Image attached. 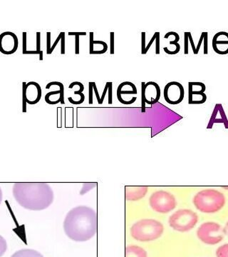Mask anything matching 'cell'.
<instances>
[{
    "label": "cell",
    "instance_id": "6da1fadb",
    "mask_svg": "<svg viewBox=\"0 0 228 257\" xmlns=\"http://www.w3.org/2000/svg\"><path fill=\"white\" fill-rule=\"evenodd\" d=\"M64 230L69 239L74 241H89L98 231L97 213L87 206L73 208L66 216Z\"/></svg>",
    "mask_w": 228,
    "mask_h": 257
},
{
    "label": "cell",
    "instance_id": "7a4b0ae2",
    "mask_svg": "<svg viewBox=\"0 0 228 257\" xmlns=\"http://www.w3.org/2000/svg\"><path fill=\"white\" fill-rule=\"evenodd\" d=\"M13 195L21 207L32 211L47 209L54 202V192L47 183H15Z\"/></svg>",
    "mask_w": 228,
    "mask_h": 257
},
{
    "label": "cell",
    "instance_id": "3957f363",
    "mask_svg": "<svg viewBox=\"0 0 228 257\" xmlns=\"http://www.w3.org/2000/svg\"><path fill=\"white\" fill-rule=\"evenodd\" d=\"M164 227L160 221L145 219L136 221L131 226V235L138 241H151L158 239L163 234Z\"/></svg>",
    "mask_w": 228,
    "mask_h": 257
},
{
    "label": "cell",
    "instance_id": "277c9868",
    "mask_svg": "<svg viewBox=\"0 0 228 257\" xmlns=\"http://www.w3.org/2000/svg\"><path fill=\"white\" fill-rule=\"evenodd\" d=\"M224 194L214 189H205L197 193L193 198L195 208L203 213H215L225 204Z\"/></svg>",
    "mask_w": 228,
    "mask_h": 257
},
{
    "label": "cell",
    "instance_id": "5b68a950",
    "mask_svg": "<svg viewBox=\"0 0 228 257\" xmlns=\"http://www.w3.org/2000/svg\"><path fill=\"white\" fill-rule=\"evenodd\" d=\"M198 221L196 213L190 209H179L169 218L170 227L180 232H186L193 229Z\"/></svg>",
    "mask_w": 228,
    "mask_h": 257
},
{
    "label": "cell",
    "instance_id": "8992f818",
    "mask_svg": "<svg viewBox=\"0 0 228 257\" xmlns=\"http://www.w3.org/2000/svg\"><path fill=\"white\" fill-rule=\"evenodd\" d=\"M149 204L153 210L161 214L173 211L177 205L173 194L163 190L153 193L149 199Z\"/></svg>",
    "mask_w": 228,
    "mask_h": 257
},
{
    "label": "cell",
    "instance_id": "52a82bcc",
    "mask_svg": "<svg viewBox=\"0 0 228 257\" xmlns=\"http://www.w3.org/2000/svg\"><path fill=\"white\" fill-rule=\"evenodd\" d=\"M224 229L215 222H205L197 231L198 239L207 244L214 245L220 242L224 237Z\"/></svg>",
    "mask_w": 228,
    "mask_h": 257
},
{
    "label": "cell",
    "instance_id": "ba28073f",
    "mask_svg": "<svg viewBox=\"0 0 228 257\" xmlns=\"http://www.w3.org/2000/svg\"><path fill=\"white\" fill-rule=\"evenodd\" d=\"M160 88L157 83H142V112L146 111V104H154L159 101Z\"/></svg>",
    "mask_w": 228,
    "mask_h": 257
},
{
    "label": "cell",
    "instance_id": "9c48e42d",
    "mask_svg": "<svg viewBox=\"0 0 228 257\" xmlns=\"http://www.w3.org/2000/svg\"><path fill=\"white\" fill-rule=\"evenodd\" d=\"M163 95L167 103L175 105V104H180L183 100L185 89L180 83L169 82L165 85Z\"/></svg>",
    "mask_w": 228,
    "mask_h": 257
},
{
    "label": "cell",
    "instance_id": "30bf717a",
    "mask_svg": "<svg viewBox=\"0 0 228 257\" xmlns=\"http://www.w3.org/2000/svg\"><path fill=\"white\" fill-rule=\"evenodd\" d=\"M18 37L12 32H5L0 35V52L10 55L15 53L18 50Z\"/></svg>",
    "mask_w": 228,
    "mask_h": 257
},
{
    "label": "cell",
    "instance_id": "8fae6325",
    "mask_svg": "<svg viewBox=\"0 0 228 257\" xmlns=\"http://www.w3.org/2000/svg\"><path fill=\"white\" fill-rule=\"evenodd\" d=\"M26 101L29 104H36L41 99L42 91L41 86L36 82H23Z\"/></svg>",
    "mask_w": 228,
    "mask_h": 257
},
{
    "label": "cell",
    "instance_id": "7c38bea8",
    "mask_svg": "<svg viewBox=\"0 0 228 257\" xmlns=\"http://www.w3.org/2000/svg\"><path fill=\"white\" fill-rule=\"evenodd\" d=\"M216 123H222L224 124V127L228 128L227 117L226 116L223 106L219 103H217L214 106L207 128H212L214 124H216Z\"/></svg>",
    "mask_w": 228,
    "mask_h": 257
},
{
    "label": "cell",
    "instance_id": "4fadbf2b",
    "mask_svg": "<svg viewBox=\"0 0 228 257\" xmlns=\"http://www.w3.org/2000/svg\"><path fill=\"white\" fill-rule=\"evenodd\" d=\"M212 48L214 52L217 51V54L220 55H227L228 52L224 50L223 46L228 45V33L226 32H219L214 35L212 39Z\"/></svg>",
    "mask_w": 228,
    "mask_h": 257
},
{
    "label": "cell",
    "instance_id": "5bb4252c",
    "mask_svg": "<svg viewBox=\"0 0 228 257\" xmlns=\"http://www.w3.org/2000/svg\"><path fill=\"white\" fill-rule=\"evenodd\" d=\"M148 187H125V199L126 201H138L143 199L148 192Z\"/></svg>",
    "mask_w": 228,
    "mask_h": 257
},
{
    "label": "cell",
    "instance_id": "9a60e30c",
    "mask_svg": "<svg viewBox=\"0 0 228 257\" xmlns=\"http://www.w3.org/2000/svg\"><path fill=\"white\" fill-rule=\"evenodd\" d=\"M138 94L137 88L134 84L130 82L121 83L117 88L118 99L121 104H125V99L126 95H135Z\"/></svg>",
    "mask_w": 228,
    "mask_h": 257
},
{
    "label": "cell",
    "instance_id": "2e32d148",
    "mask_svg": "<svg viewBox=\"0 0 228 257\" xmlns=\"http://www.w3.org/2000/svg\"><path fill=\"white\" fill-rule=\"evenodd\" d=\"M64 86L60 87L59 90L52 91L47 93L45 95V101L49 104H64Z\"/></svg>",
    "mask_w": 228,
    "mask_h": 257
},
{
    "label": "cell",
    "instance_id": "e0dca14e",
    "mask_svg": "<svg viewBox=\"0 0 228 257\" xmlns=\"http://www.w3.org/2000/svg\"><path fill=\"white\" fill-rule=\"evenodd\" d=\"M125 257H148L144 248L136 245H128L125 248Z\"/></svg>",
    "mask_w": 228,
    "mask_h": 257
},
{
    "label": "cell",
    "instance_id": "ac0fdd59",
    "mask_svg": "<svg viewBox=\"0 0 228 257\" xmlns=\"http://www.w3.org/2000/svg\"><path fill=\"white\" fill-rule=\"evenodd\" d=\"M207 101L205 93L188 91L189 104H202Z\"/></svg>",
    "mask_w": 228,
    "mask_h": 257
},
{
    "label": "cell",
    "instance_id": "d6986e66",
    "mask_svg": "<svg viewBox=\"0 0 228 257\" xmlns=\"http://www.w3.org/2000/svg\"><path fill=\"white\" fill-rule=\"evenodd\" d=\"M11 257H44V256L36 250L24 248L16 251Z\"/></svg>",
    "mask_w": 228,
    "mask_h": 257
},
{
    "label": "cell",
    "instance_id": "ffe728a7",
    "mask_svg": "<svg viewBox=\"0 0 228 257\" xmlns=\"http://www.w3.org/2000/svg\"><path fill=\"white\" fill-rule=\"evenodd\" d=\"M217 257H228V243L219 246L216 251Z\"/></svg>",
    "mask_w": 228,
    "mask_h": 257
},
{
    "label": "cell",
    "instance_id": "44dd1931",
    "mask_svg": "<svg viewBox=\"0 0 228 257\" xmlns=\"http://www.w3.org/2000/svg\"><path fill=\"white\" fill-rule=\"evenodd\" d=\"M8 249V243L3 236L0 235V257L3 256Z\"/></svg>",
    "mask_w": 228,
    "mask_h": 257
},
{
    "label": "cell",
    "instance_id": "7402d4cb",
    "mask_svg": "<svg viewBox=\"0 0 228 257\" xmlns=\"http://www.w3.org/2000/svg\"><path fill=\"white\" fill-rule=\"evenodd\" d=\"M74 94H75V95L79 94V96H80V99H79V101H74V99H72V97H68L69 102L72 103V104H82L84 101V99H85V96H84V94H83V93L79 92V91H75V92H74Z\"/></svg>",
    "mask_w": 228,
    "mask_h": 257
},
{
    "label": "cell",
    "instance_id": "603a6c76",
    "mask_svg": "<svg viewBox=\"0 0 228 257\" xmlns=\"http://www.w3.org/2000/svg\"><path fill=\"white\" fill-rule=\"evenodd\" d=\"M203 35V44H204V55H207L208 54V33L207 32H202Z\"/></svg>",
    "mask_w": 228,
    "mask_h": 257
},
{
    "label": "cell",
    "instance_id": "cb8c5ba5",
    "mask_svg": "<svg viewBox=\"0 0 228 257\" xmlns=\"http://www.w3.org/2000/svg\"><path fill=\"white\" fill-rule=\"evenodd\" d=\"M146 32H142L141 33V54L145 55V51L147 45H146Z\"/></svg>",
    "mask_w": 228,
    "mask_h": 257
},
{
    "label": "cell",
    "instance_id": "d4e9b609",
    "mask_svg": "<svg viewBox=\"0 0 228 257\" xmlns=\"http://www.w3.org/2000/svg\"><path fill=\"white\" fill-rule=\"evenodd\" d=\"M155 54L160 55V32H156V37H155Z\"/></svg>",
    "mask_w": 228,
    "mask_h": 257
},
{
    "label": "cell",
    "instance_id": "484cf974",
    "mask_svg": "<svg viewBox=\"0 0 228 257\" xmlns=\"http://www.w3.org/2000/svg\"><path fill=\"white\" fill-rule=\"evenodd\" d=\"M184 39H185V49H184V53L185 55H188V34L187 32L184 33Z\"/></svg>",
    "mask_w": 228,
    "mask_h": 257
},
{
    "label": "cell",
    "instance_id": "4316f807",
    "mask_svg": "<svg viewBox=\"0 0 228 257\" xmlns=\"http://www.w3.org/2000/svg\"><path fill=\"white\" fill-rule=\"evenodd\" d=\"M89 103L90 104H93V92H94V88H93L92 82H89Z\"/></svg>",
    "mask_w": 228,
    "mask_h": 257
},
{
    "label": "cell",
    "instance_id": "83f0119b",
    "mask_svg": "<svg viewBox=\"0 0 228 257\" xmlns=\"http://www.w3.org/2000/svg\"><path fill=\"white\" fill-rule=\"evenodd\" d=\"M110 38H111V48H110V53L111 55L114 54V32L110 33Z\"/></svg>",
    "mask_w": 228,
    "mask_h": 257
},
{
    "label": "cell",
    "instance_id": "f1b7e54d",
    "mask_svg": "<svg viewBox=\"0 0 228 257\" xmlns=\"http://www.w3.org/2000/svg\"><path fill=\"white\" fill-rule=\"evenodd\" d=\"M62 32H61L60 35H59V36L57 37V40H55V43H54V45H52V47H51V50L50 51V53H49V55H51V54L53 52V51L55 50V47H57V45H58L59 42L61 41V40H62Z\"/></svg>",
    "mask_w": 228,
    "mask_h": 257
},
{
    "label": "cell",
    "instance_id": "f546056e",
    "mask_svg": "<svg viewBox=\"0 0 228 257\" xmlns=\"http://www.w3.org/2000/svg\"><path fill=\"white\" fill-rule=\"evenodd\" d=\"M79 39L80 37L75 36V54L76 55H79L80 53V42H79Z\"/></svg>",
    "mask_w": 228,
    "mask_h": 257
},
{
    "label": "cell",
    "instance_id": "4dcf8cb0",
    "mask_svg": "<svg viewBox=\"0 0 228 257\" xmlns=\"http://www.w3.org/2000/svg\"><path fill=\"white\" fill-rule=\"evenodd\" d=\"M188 34V40L190 45H191L192 50L193 51L194 55H197L196 54V47L195 46V43H194L193 40H192V37L190 32H187Z\"/></svg>",
    "mask_w": 228,
    "mask_h": 257
},
{
    "label": "cell",
    "instance_id": "1f68e13d",
    "mask_svg": "<svg viewBox=\"0 0 228 257\" xmlns=\"http://www.w3.org/2000/svg\"><path fill=\"white\" fill-rule=\"evenodd\" d=\"M74 86H79L80 87V89H79V92L82 93L83 91L84 90V86L83 85L82 83L79 82H72V84L69 85V89H72L74 87Z\"/></svg>",
    "mask_w": 228,
    "mask_h": 257
},
{
    "label": "cell",
    "instance_id": "d6a6232c",
    "mask_svg": "<svg viewBox=\"0 0 228 257\" xmlns=\"http://www.w3.org/2000/svg\"><path fill=\"white\" fill-rule=\"evenodd\" d=\"M62 47H61V54L64 55L65 54V32H62Z\"/></svg>",
    "mask_w": 228,
    "mask_h": 257
},
{
    "label": "cell",
    "instance_id": "836d02e7",
    "mask_svg": "<svg viewBox=\"0 0 228 257\" xmlns=\"http://www.w3.org/2000/svg\"><path fill=\"white\" fill-rule=\"evenodd\" d=\"M37 52H42L40 50V45H41V33L37 32Z\"/></svg>",
    "mask_w": 228,
    "mask_h": 257
},
{
    "label": "cell",
    "instance_id": "e575fe53",
    "mask_svg": "<svg viewBox=\"0 0 228 257\" xmlns=\"http://www.w3.org/2000/svg\"><path fill=\"white\" fill-rule=\"evenodd\" d=\"M47 54L49 55L51 49V32H47Z\"/></svg>",
    "mask_w": 228,
    "mask_h": 257
},
{
    "label": "cell",
    "instance_id": "d590c367",
    "mask_svg": "<svg viewBox=\"0 0 228 257\" xmlns=\"http://www.w3.org/2000/svg\"><path fill=\"white\" fill-rule=\"evenodd\" d=\"M109 82H106L105 88H104V92H103L102 96H101V104H103V102H104L106 93H107L108 90H109Z\"/></svg>",
    "mask_w": 228,
    "mask_h": 257
},
{
    "label": "cell",
    "instance_id": "8d00e7d4",
    "mask_svg": "<svg viewBox=\"0 0 228 257\" xmlns=\"http://www.w3.org/2000/svg\"><path fill=\"white\" fill-rule=\"evenodd\" d=\"M93 84V88H94V92H95L96 99H97L98 103L99 104H101V97L99 96V92H98L97 87H96V84L95 82H92Z\"/></svg>",
    "mask_w": 228,
    "mask_h": 257
},
{
    "label": "cell",
    "instance_id": "74e56055",
    "mask_svg": "<svg viewBox=\"0 0 228 257\" xmlns=\"http://www.w3.org/2000/svg\"><path fill=\"white\" fill-rule=\"evenodd\" d=\"M109 104H112V82H109Z\"/></svg>",
    "mask_w": 228,
    "mask_h": 257
},
{
    "label": "cell",
    "instance_id": "f35d334b",
    "mask_svg": "<svg viewBox=\"0 0 228 257\" xmlns=\"http://www.w3.org/2000/svg\"><path fill=\"white\" fill-rule=\"evenodd\" d=\"M27 51V32H23V55Z\"/></svg>",
    "mask_w": 228,
    "mask_h": 257
},
{
    "label": "cell",
    "instance_id": "ab89813d",
    "mask_svg": "<svg viewBox=\"0 0 228 257\" xmlns=\"http://www.w3.org/2000/svg\"><path fill=\"white\" fill-rule=\"evenodd\" d=\"M69 36H84V35H87V33L86 32H69Z\"/></svg>",
    "mask_w": 228,
    "mask_h": 257
},
{
    "label": "cell",
    "instance_id": "60d3db41",
    "mask_svg": "<svg viewBox=\"0 0 228 257\" xmlns=\"http://www.w3.org/2000/svg\"><path fill=\"white\" fill-rule=\"evenodd\" d=\"M202 41H203V35L201 34L200 40H199L198 44H197V46L196 47V54L199 53V51H200L201 45H202Z\"/></svg>",
    "mask_w": 228,
    "mask_h": 257
},
{
    "label": "cell",
    "instance_id": "b9f144b4",
    "mask_svg": "<svg viewBox=\"0 0 228 257\" xmlns=\"http://www.w3.org/2000/svg\"><path fill=\"white\" fill-rule=\"evenodd\" d=\"M224 232L228 236V222L226 224L225 227H224Z\"/></svg>",
    "mask_w": 228,
    "mask_h": 257
},
{
    "label": "cell",
    "instance_id": "7bdbcfd3",
    "mask_svg": "<svg viewBox=\"0 0 228 257\" xmlns=\"http://www.w3.org/2000/svg\"><path fill=\"white\" fill-rule=\"evenodd\" d=\"M3 191H2L1 187H0V204H1L2 201H3Z\"/></svg>",
    "mask_w": 228,
    "mask_h": 257
},
{
    "label": "cell",
    "instance_id": "ee69618b",
    "mask_svg": "<svg viewBox=\"0 0 228 257\" xmlns=\"http://www.w3.org/2000/svg\"><path fill=\"white\" fill-rule=\"evenodd\" d=\"M224 187V188L228 189V187Z\"/></svg>",
    "mask_w": 228,
    "mask_h": 257
}]
</instances>
